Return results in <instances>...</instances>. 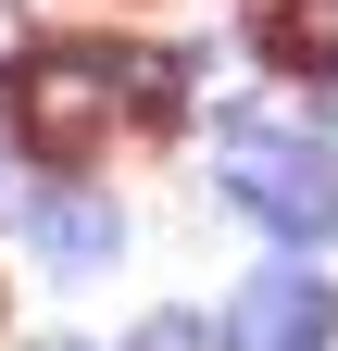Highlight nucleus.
Returning a JSON list of instances; mask_svg holds the SVG:
<instances>
[{"label":"nucleus","instance_id":"obj_8","mask_svg":"<svg viewBox=\"0 0 338 351\" xmlns=\"http://www.w3.org/2000/svg\"><path fill=\"white\" fill-rule=\"evenodd\" d=\"M38 351H88V339H38Z\"/></svg>","mask_w":338,"mask_h":351},{"label":"nucleus","instance_id":"obj_6","mask_svg":"<svg viewBox=\"0 0 338 351\" xmlns=\"http://www.w3.org/2000/svg\"><path fill=\"white\" fill-rule=\"evenodd\" d=\"M138 351H213V339H200L188 314H163V326H138Z\"/></svg>","mask_w":338,"mask_h":351},{"label":"nucleus","instance_id":"obj_7","mask_svg":"<svg viewBox=\"0 0 338 351\" xmlns=\"http://www.w3.org/2000/svg\"><path fill=\"white\" fill-rule=\"evenodd\" d=\"M0 63H25V25H13V13H0Z\"/></svg>","mask_w":338,"mask_h":351},{"label":"nucleus","instance_id":"obj_1","mask_svg":"<svg viewBox=\"0 0 338 351\" xmlns=\"http://www.w3.org/2000/svg\"><path fill=\"white\" fill-rule=\"evenodd\" d=\"M213 176H226V201L250 213V226H276V239H301V251L338 239V151H313L301 125H226Z\"/></svg>","mask_w":338,"mask_h":351},{"label":"nucleus","instance_id":"obj_4","mask_svg":"<svg viewBox=\"0 0 338 351\" xmlns=\"http://www.w3.org/2000/svg\"><path fill=\"white\" fill-rule=\"evenodd\" d=\"M38 239H51V263H75V276H101V263L125 251L113 201H88V189H51V201H38Z\"/></svg>","mask_w":338,"mask_h":351},{"label":"nucleus","instance_id":"obj_2","mask_svg":"<svg viewBox=\"0 0 338 351\" xmlns=\"http://www.w3.org/2000/svg\"><path fill=\"white\" fill-rule=\"evenodd\" d=\"M0 101H13V138H25L38 163H88L125 88H113V63H101V51H25V75L0 88Z\"/></svg>","mask_w":338,"mask_h":351},{"label":"nucleus","instance_id":"obj_5","mask_svg":"<svg viewBox=\"0 0 338 351\" xmlns=\"http://www.w3.org/2000/svg\"><path fill=\"white\" fill-rule=\"evenodd\" d=\"M263 51L338 88V0H276V25H263Z\"/></svg>","mask_w":338,"mask_h":351},{"label":"nucleus","instance_id":"obj_3","mask_svg":"<svg viewBox=\"0 0 338 351\" xmlns=\"http://www.w3.org/2000/svg\"><path fill=\"white\" fill-rule=\"evenodd\" d=\"M326 339H338V289L301 276V263L250 276V289H238V314H226V351H326Z\"/></svg>","mask_w":338,"mask_h":351}]
</instances>
